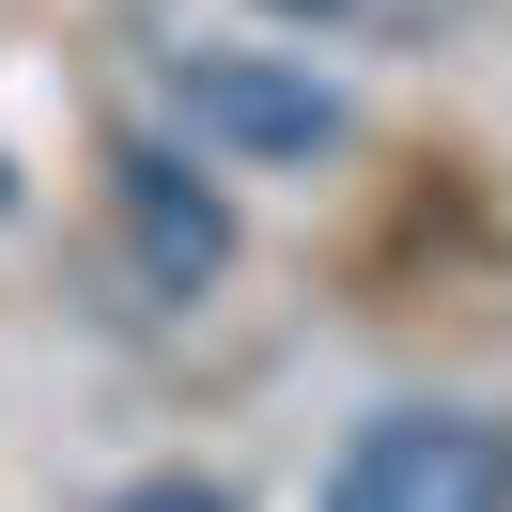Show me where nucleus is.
I'll return each instance as SVG.
<instances>
[{"instance_id": "1", "label": "nucleus", "mask_w": 512, "mask_h": 512, "mask_svg": "<svg viewBox=\"0 0 512 512\" xmlns=\"http://www.w3.org/2000/svg\"><path fill=\"white\" fill-rule=\"evenodd\" d=\"M326 512H512V435L466 404H388L326 466Z\"/></svg>"}, {"instance_id": "2", "label": "nucleus", "mask_w": 512, "mask_h": 512, "mask_svg": "<svg viewBox=\"0 0 512 512\" xmlns=\"http://www.w3.org/2000/svg\"><path fill=\"white\" fill-rule=\"evenodd\" d=\"M109 187H125V264H140V295H156V311L218 295V264H233V202H218V171L171 156V140H125V156H109Z\"/></svg>"}, {"instance_id": "3", "label": "nucleus", "mask_w": 512, "mask_h": 512, "mask_svg": "<svg viewBox=\"0 0 512 512\" xmlns=\"http://www.w3.org/2000/svg\"><path fill=\"white\" fill-rule=\"evenodd\" d=\"M171 109L218 156H342V94L295 78V63H249V47H187L171 63Z\"/></svg>"}, {"instance_id": "4", "label": "nucleus", "mask_w": 512, "mask_h": 512, "mask_svg": "<svg viewBox=\"0 0 512 512\" xmlns=\"http://www.w3.org/2000/svg\"><path fill=\"white\" fill-rule=\"evenodd\" d=\"M109 512H233V497H218V481H187V466H171V481H125Z\"/></svg>"}, {"instance_id": "5", "label": "nucleus", "mask_w": 512, "mask_h": 512, "mask_svg": "<svg viewBox=\"0 0 512 512\" xmlns=\"http://www.w3.org/2000/svg\"><path fill=\"white\" fill-rule=\"evenodd\" d=\"M264 16H357V0H264Z\"/></svg>"}]
</instances>
